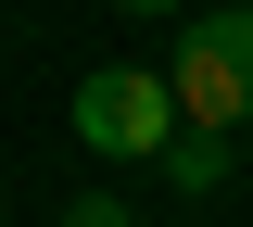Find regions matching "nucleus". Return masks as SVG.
Returning <instances> with one entry per match:
<instances>
[{
  "mask_svg": "<svg viewBox=\"0 0 253 227\" xmlns=\"http://www.w3.org/2000/svg\"><path fill=\"white\" fill-rule=\"evenodd\" d=\"M165 89H177V127H253V0H215V13H190L177 26V64H165Z\"/></svg>",
  "mask_w": 253,
  "mask_h": 227,
  "instance_id": "1",
  "label": "nucleus"
},
{
  "mask_svg": "<svg viewBox=\"0 0 253 227\" xmlns=\"http://www.w3.org/2000/svg\"><path fill=\"white\" fill-rule=\"evenodd\" d=\"M76 139H89L101 164H165V152H177V89L139 76V64L76 76Z\"/></svg>",
  "mask_w": 253,
  "mask_h": 227,
  "instance_id": "2",
  "label": "nucleus"
},
{
  "mask_svg": "<svg viewBox=\"0 0 253 227\" xmlns=\"http://www.w3.org/2000/svg\"><path fill=\"white\" fill-rule=\"evenodd\" d=\"M215 177H228V139H215V127H177V152H165V190H190V202H203Z\"/></svg>",
  "mask_w": 253,
  "mask_h": 227,
  "instance_id": "3",
  "label": "nucleus"
},
{
  "mask_svg": "<svg viewBox=\"0 0 253 227\" xmlns=\"http://www.w3.org/2000/svg\"><path fill=\"white\" fill-rule=\"evenodd\" d=\"M51 227H126V202H114V190H89V202H63Z\"/></svg>",
  "mask_w": 253,
  "mask_h": 227,
  "instance_id": "4",
  "label": "nucleus"
},
{
  "mask_svg": "<svg viewBox=\"0 0 253 227\" xmlns=\"http://www.w3.org/2000/svg\"><path fill=\"white\" fill-rule=\"evenodd\" d=\"M126 13H190V0H126Z\"/></svg>",
  "mask_w": 253,
  "mask_h": 227,
  "instance_id": "5",
  "label": "nucleus"
}]
</instances>
